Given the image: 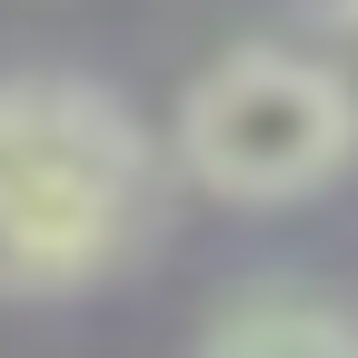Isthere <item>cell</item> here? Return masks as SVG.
<instances>
[{"label": "cell", "mask_w": 358, "mask_h": 358, "mask_svg": "<svg viewBox=\"0 0 358 358\" xmlns=\"http://www.w3.org/2000/svg\"><path fill=\"white\" fill-rule=\"evenodd\" d=\"M159 229V150L120 90L0 70V299L60 308L110 289Z\"/></svg>", "instance_id": "cell-1"}, {"label": "cell", "mask_w": 358, "mask_h": 358, "mask_svg": "<svg viewBox=\"0 0 358 358\" xmlns=\"http://www.w3.org/2000/svg\"><path fill=\"white\" fill-rule=\"evenodd\" d=\"M169 150H179V169H189L209 199L289 209V199L329 189L358 159V90L319 50L249 40V50H219L189 90H179Z\"/></svg>", "instance_id": "cell-2"}, {"label": "cell", "mask_w": 358, "mask_h": 358, "mask_svg": "<svg viewBox=\"0 0 358 358\" xmlns=\"http://www.w3.org/2000/svg\"><path fill=\"white\" fill-rule=\"evenodd\" d=\"M209 358H358V308L299 279H249L199 319Z\"/></svg>", "instance_id": "cell-3"}, {"label": "cell", "mask_w": 358, "mask_h": 358, "mask_svg": "<svg viewBox=\"0 0 358 358\" xmlns=\"http://www.w3.org/2000/svg\"><path fill=\"white\" fill-rule=\"evenodd\" d=\"M308 20L338 30V40H358V0H308Z\"/></svg>", "instance_id": "cell-4"}]
</instances>
